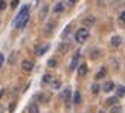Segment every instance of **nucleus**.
Instances as JSON below:
<instances>
[{
	"label": "nucleus",
	"instance_id": "nucleus-1",
	"mask_svg": "<svg viewBox=\"0 0 125 113\" xmlns=\"http://www.w3.org/2000/svg\"><path fill=\"white\" fill-rule=\"evenodd\" d=\"M89 37H90L89 29H87V28H81V29H78V32L75 34V40H76L78 43H84Z\"/></svg>",
	"mask_w": 125,
	"mask_h": 113
},
{
	"label": "nucleus",
	"instance_id": "nucleus-2",
	"mask_svg": "<svg viewBox=\"0 0 125 113\" xmlns=\"http://www.w3.org/2000/svg\"><path fill=\"white\" fill-rule=\"evenodd\" d=\"M47 51H49V45H38V46H35L34 54L37 56H41V55H44Z\"/></svg>",
	"mask_w": 125,
	"mask_h": 113
},
{
	"label": "nucleus",
	"instance_id": "nucleus-3",
	"mask_svg": "<svg viewBox=\"0 0 125 113\" xmlns=\"http://www.w3.org/2000/svg\"><path fill=\"white\" fill-rule=\"evenodd\" d=\"M28 22H29V15L20 18V20H17V22H15V28H17V29H23V28L28 24Z\"/></svg>",
	"mask_w": 125,
	"mask_h": 113
},
{
	"label": "nucleus",
	"instance_id": "nucleus-4",
	"mask_svg": "<svg viewBox=\"0 0 125 113\" xmlns=\"http://www.w3.org/2000/svg\"><path fill=\"white\" fill-rule=\"evenodd\" d=\"M21 69L24 72H31L34 69V63L29 61V60H24V61H21Z\"/></svg>",
	"mask_w": 125,
	"mask_h": 113
},
{
	"label": "nucleus",
	"instance_id": "nucleus-5",
	"mask_svg": "<svg viewBox=\"0 0 125 113\" xmlns=\"http://www.w3.org/2000/svg\"><path fill=\"white\" fill-rule=\"evenodd\" d=\"M78 60H79V52H76L73 56H72V60H70V64H69V69H76L78 67Z\"/></svg>",
	"mask_w": 125,
	"mask_h": 113
},
{
	"label": "nucleus",
	"instance_id": "nucleus-6",
	"mask_svg": "<svg viewBox=\"0 0 125 113\" xmlns=\"http://www.w3.org/2000/svg\"><path fill=\"white\" fill-rule=\"evenodd\" d=\"M69 43H66V41H62V43H60V46H58V52L60 54H66L67 51H69Z\"/></svg>",
	"mask_w": 125,
	"mask_h": 113
},
{
	"label": "nucleus",
	"instance_id": "nucleus-7",
	"mask_svg": "<svg viewBox=\"0 0 125 113\" xmlns=\"http://www.w3.org/2000/svg\"><path fill=\"white\" fill-rule=\"evenodd\" d=\"M121 43H122V38L119 35H115L113 38H111V46H113V47H119Z\"/></svg>",
	"mask_w": 125,
	"mask_h": 113
},
{
	"label": "nucleus",
	"instance_id": "nucleus-8",
	"mask_svg": "<svg viewBox=\"0 0 125 113\" xmlns=\"http://www.w3.org/2000/svg\"><path fill=\"white\" fill-rule=\"evenodd\" d=\"M102 90H104V92H111V90H115V84L111 83V81H107V83L102 86Z\"/></svg>",
	"mask_w": 125,
	"mask_h": 113
},
{
	"label": "nucleus",
	"instance_id": "nucleus-9",
	"mask_svg": "<svg viewBox=\"0 0 125 113\" xmlns=\"http://www.w3.org/2000/svg\"><path fill=\"white\" fill-rule=\"evenodd\" d=\"M87 70H89V69H87V66H85V64H81V66L78 67V75H79V77H85V75H87Z\"/></svg>",
	"mask_w": 125,
	"mask_h": 113
},
{
	"label": "nucleus",
	"instance_id": "nucleus-10",
	"mask_svg": "<svg viewBox=\"0 0 125 113\" xmlns=\"http://www.w3.org/2000/svg\"><path fill=\"white\" fill-rule=\"evenodd\" d=\"M62 11H64V3H62V2H60V3H57V5L53 6V12H55V14L62 12Z\"/></svg>",
	"mask_w": 125,
	"mask_h": 113
},
{
	"label": "nucleus",
	"instance_id": "nucleus-11",
	"mask_svg": "<svg viewBox=\"0 0 125 113\" xmlns=\"http://www.w3.org/2000/svg\"><path fill=\"white\" fill-rule=\"evenodd\" d=\"M53 28H55V22H49V23L46 24V31H44V32H46V35H51Z\"/></svg>",
	"mask_w": 125,
	"mask_h": 113
},
{
	"label": "nucleus",
	"instance_id": "nucleus-12",
	"mask_svg": "<svg viewBox=\"0 0 125 113\" xmlns=\"http://www.w3.org/2000/svg\"><path fill=\"white\" fill-rule=\"evenodd\" d=\"M28 113H40L38 105H37V104H31L29 107H28Z\"/></svg>",
	"mask_w": 125,
	"mask_h": 113
},
{
	"label": "nucleus",
	"instance_id": "nucleus-13",
	"mask_svg": "<svg viewBox=\"0 0 125 113\" xmlns=\"http://www.w3.org/2000/svg\"><path fill=\"white\" fill-rule=\"evenodd\" d=\"M117 98H119V96H113V98H108V99H107L105 102H107L108 105H111V107H113V105H116V102H117Z\"/></svg>",
	"mask_w": 125,
	"mask_h": 113
},
{
	"label": "nucleus",
	"instance_id": "nucleus-14",
	"mask_svg": "<svg viewBox=\"0 0 125 113\" xmlns=\"http://www.w3.org/2000/svg\"><path fill=\"white\" fill-rule=\"evenodd\" d=\"M62 96H64V101L69 102V99H70V89H66L64 93H62Z\"/></svg>",
	"mask_w": 125,
	"mask_h": 113
},
{
	"label": "nucleus",
	"instance_id": "nucleus-15",
	"mask_svg": "<svg viewBox=\"0 0 125 113\" xmlns=\"http://www.w3.org/2000/svg\"><path fill=\"white\" fill-rule=\"evenodd\" d=\"M117 96H124L125 95V87L124 86H117Z\"/></svg>",
	"mask_w": 125,
	"mask_h": 113
},
{
	"label": "nucleus",
	"instance_id": "nucleus-16",
	"mask_svg": "<svg viewBox=\"0 0 125 113\" xmlns=\"http://www.w3.org/2000/svg\"><path fill=\"white\" fill-rule=\"evenodd\" d=\"M110 113H122V107H121V105H113Z\"/></svg>",
	"mask_w": 125,
	"mask_h": 113
},
{
	"label": "nucleus",
	"instance_id": "nucleus-17",
	"mask_svg": "<svg viewBox=\"0 0 125 113\" xmlns=\"http://www.w3.org/2000/svg\"><path fill=\"white\" fill-rule=\"evenodd\" d=\"M43 83H44V84H47V83H52V77H51L49 73H46L44 77H43Z\"/></svg>",
	"mask_w": 125,
	"mask_h": 113
},
{
	"label": "nucleus",
	"instance_id": "nucleus-18",
	"mask_svg": "<svg viewBox=\"0 0 125 113\" xmlns=\"http://www.w3.org/2000/svg\"><path fill=\"white\" fill-rule=\"evenodd\" d=\"M95 23V17H87L84 18V24H93Z\"/></svg>",
	"mask_w": 125,
	"mask_h": 113
},
{
	"label": "nucleus",
	"instance_id": "nucleus-19",
	"mask_svg": "<svg viewBox=\"0 0 125 113\" xmlns=\"http://www.w3.org/2000/svg\"><path fill=\"white\" fill-rule=\"evenodd\" d=\"M92 93H93V95H98V93H99V86L98 84H93L92 86Z\"/></svg>",
	"mask_w": 125,
	"mask_h": 113
},
{
	"label": "nucleus",
	"instance_id": "nucleus-20",
	"mask_svg": "<svg viewBox=\"0 0 125 113\" xmlns=\"http://www.w3.org/2000/svg\"><path fill=\"white\" fill-rule=\"evenodd\" d=\"M73 102H75V104H79V102H81V95H79V92H76V93H75Z\"/></svg>",
	"mask_w": 125,
	"mask_h": 113
},
{
	"label": "nucleus",
	"instance_id": "nucleus-21",
	"mask_svg": "<svg viewBox=\"0 0 125 113\" xmlns=\"http://www.w3.org/2000/svg\"><path fill=\"white\" fill-rule=\"evenodd\" d=\"M35 98H37V99H40V101H43V102H46V101H47V96H46V95H43V93H40V95H37Z\"/></svg>",
	"mask_w": 125,
	"mask_h": 113
},
{
	"label": "nucleus",
	"instance_id": "nucleus-22",
	"mask_svg": "<svg viewBox=\"0 0 125 113\" xmlns=\"http://www.w3.org/2000/svg\"><path fill=\"white\" fill-rule=\"evenodd\" d=\"M47 64H49V67H57V64H58V63H57V60H49L47 61Z\"/></svg>",
	"mask_w": 125,
	"mask_h": 113
},
{
	"label": "nucleus",
	"instance_id": "nucleus-23",
	"mask_svg": "<svg viewBox=\"0 0 125 113\" xmlns=\"http://www.w3.org/2000/svg\"><path fill=\"white\" fill-rule=\"evenodd\" d=\"M105 73H107V70H105V69H102V70L101 72H98V75H96V79H101L102 77H104V75Z\"/></svg>",
	"mask_w": 125,
	"mask_h": 113
},
{
	"label": "nucleus",
	"instance_id": "nucleus-24",
	"mask_svg": "<svg viewBox=\"0 0 125 113\" xmlns=\"http://www.w3.org/2000/svg\"><path fill=\"white\" fill-rule=\"evenodd\" d=\"M46 12H47V6L44 5V8H43L41 12H40V17H41V18H44V17H46Z\"/></svg>",
	"mask_w": 125,
	"mask_h": 113
},
{
	"label": "nucleus",
	"instance_id": "nucleus-25",
	"mask_svg": "<svg viewBox=\"0 0 125 113\" xmlns=\"http://www.w3.org/2000/svg\"><path fill=\"white\" fill-rule=\"evenodd\" d=\"M60 86H61V83L57 79V81H52V87L53 89H60Z\"/></svg>",
	"mask_w": 125,
	"mask_h": 113
},
{
	"label": "nucleus",
	"instance_id": "nucleus-26",
	"mask_svg": "<svg viewBox=\"0 0 125 113\" xmlns=\"http://www.w3.org/2000/svg\"><path fill=\"white\" fill-rule=\"evenodd\" d=\"M119 22L121 23H125V11H122L121 14H119Z\"/></svg>",
	"mask_w": 125,
	"mask_h": 113
},
{
	"label": "nucleus",
	"instance_id": "nucleus-27",
	"mask_svg": "<svg viewBox=\"0 0 125 113\" xmlns=\"http://www.w3.org/2000/svg\"><path fill=\"white\" fill-rule=\"evenodd\" d=\"M6 8V2H5V0H0V11H3Z\"/></svg>",
	"mask_w": 125,
	"mask_h": 113
},
{
	"label": "nucleus",
	"instance_id": "nucleus-28",
	"mask_svg": "<svg viewBox=\"0 0 125 113\" xmlns=\"http://www.w3.org/2000/svg\"><path fill=\"white\" fill-rule=\"evenodd\" d=\"M69 32H70V26H67V28H66V31H64V32H62V38H64V37H66V35H67Z\"/></svg>",
	"mask_w": 125,
	"mask_h": 113
},
{
	"label": "nucleus",
	"instance_id": "nucleus-29",
	"mask_svg": "<svg viewBox=\"0 0 125 113\" xmlns=\"http://www.w3.org/2000/svg\"><path fill=\"white\" fill-rule=\"evenodd\" d=\"M18 6V0H12V3H11V8H17Z\"/></svg>",
	"mask_w": 125,
	"mask_h": 113
},
{
	"label": "nucleus",
	"instance_id": "nucleus-30",
	"mask_svg": "<svg viewBox=\"0 0 125 113\" xmlns=\"http://www.w3.org/2000/svg\"><path fill=\"white\" fill-rule=\"evenodd\" d=\"M2 63H3V55L0 54V66H2Z\"/></svg>",
	"mask_w": 125,
	"mask_h": 113
},
{
	"label": "nucleus",
	"instance_id": "nucleus-31",
	"mask_svg": "<svg viewBox=\"0 0 125 113\" xmlns=\"http://www.w3.org/2000/svg\"><path fill=\"white\" fill-rule=\"evenodd\" d=\"M67 2H69V3H75V0H67Z\"/></svg>",
	"mask_w": 125,
	"mask_h": 113
},
{
	"label": "nucleus",
	"instance_id": "nucleus-32",
	"mask_svg": "<svg viewBox=\"0 0 125 113\" xmlns=\"http://www.w3.org/2000/svg\"><path fill=\"white\" fill-rule=\"evenodd\" d=\"M2 93H3V90H2V89H0V96H2Z\"/></svg>",
	"mask_w": 125,
	"mask_h": 113
},
{
	"label": "nucleus",
	"instance_id": "nucleus-33",
	"mask_svg": "<svg viewBox=\"0 0 125 113\" xmlns=\"http://www.w3.org/2000/svg\"><path fill=\"white\" fill-rule=\"evenodd\" d=\"M99 113H105V112H102V110H101V112H99Z\"/></svg>",
	"mask_w": 125,
	"mask_h": 113
}]
</instances>
